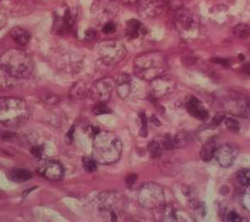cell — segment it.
Instances as JSON below:
<instances>
[{
	"label": "cell",
	"instance_id": "cell-27",
	"mask_svg": "<svg viewBox=\"0 0 250 222\" xmlns=\"http://www.w3.org/2000/svg\"><path fill=\"white\" fill-rule=\"evenodd\" d=\"M15 77L10 76L8 73L4 70L0 69V90L9 89L13 86V80Z\"/></svg>",
	"mask_w": 250,
	"mask_h": 222
},
{
	"label": "cell",
	"instance_id": "cell-12",
	"mask_svg": "<svg viewBox=\"0 0 250 222\" xmlns=\"http://www.w3.org/2000/svg\"><path fill=\"white\" fill-rule=\"evenodd\" d=\"M238 152L231 144H223L216 148L214 157L222 167H229L235 162Z\"/></svg>",
	"mask_w": 250,
	"mask_h": 222
},
{
	"label": "cell",
	"instance_id": "cell-10",
	"mask_svg": "<svg viewBox=\"0 0 250 222\" xmlns=\"http://www.w3.org/2000/svg\"><path fill=\"white\" fill-rule=\"evenodd\" d=\"M36 171L40 176L52 182H57L62 179L64 173L62 166L53 160H41L38 163Z\"/></svg>",
	"mask_w": 250,
	"mask_h": 222
},
{
	"label": "cell",
	"instance_id": "cell-9",
	"mask_svg": "<svg viewBox=\"0 0 250 222\" xmlns=\"http://www.w3.org/2000/svg\"><path fill=\"white\" fill-rule=\"evenodd\" d=\"M174 26L179 34L187 35L198 29L199 22L193 12L182 8L177 10Z\"/></svg>",
	"mask_w": 250,
	"mask_h": 222
},
{
	"label": "cell",
	"instance_id": "cell-36",
	"mask_svg": "<svg viewBox=\"0 0 250 222\" xmlns=\"http://www.w3.org/2000/svg\"><path fill=\"white\" fill-rule=\"evenodd\" d=\"M168 5L171 6V8H172V9H175V10L182 9V0H169V2H168Z\"/></svg>",
	"mask_w": 250,
	"mask_h": 222
},
{
	"label": "cell",
	"instance_id": "cell-34",
	"mask_svg": "<svg viewBox=\"0 0 250 222\" xmlns=\"http://www.w3.org/2000/svg\"><path fill=\"white\" fill-rule=\"evenodd\" d=\"M228 221L232 222H241L242 217L239 216V214L236 213L235 211H230L228 214Z\"/></svg>",
	"mask_w": 250,
	"mask_h": 222
},
{
	"label": "cell",
	"instance_id": "cell-5",
	"mask_svg": "<svg viewBox=\"0 0 250 222\" xmlns=\"http://www.w3.org/2000/svg\"><path fill=\"white\" fill-rule=\"evenodd\" d=\"M96 205L102 217L114 222L118 221L124 213L126 202L122 194L116 191H104L97 197Z\"/></svg>",
	"mask_w": 250,
	"mask_h": 222
},
{
	"label": "cell",
	"instance_id": "cell-7",
	"mask_svg": "<svg viewBox=\"0 0 250 222\" xmlns=\"http://www.w3.org/2000/svg\"><path fill=\"white\" fill-rule=\"evenodd\" d=\"M100 59L106 65L113 66L121 63L128 51L125 44L119 40H104L97 46Z\"/></svg>",
	"mask_w": 250,
	"mask_h": 222
},
{
	"label": "cell",
	"instance_id": "cell-22",
	"mask_svg": "<svg viewBox=\"0 0 250 222\" xmlns=\"http://www.w3.org/2000/svg\"><path fill=\"white\" fill-rule=\"evenodd\" d=\"M217 132H218L217 126L213 125V124L211 126H205L199 129V131L197 132V137L199 138V141L205 143L209 140L213 139V137H215Z\"/></svg>",
	"mask_w": 250,
	"mask_h": 222
},
{
	"label": "cell",
	"instance_id": "cell-38",
	"mask_svg": "<svg viewBox=\"0 0 250 222\" xmlns=\"http://www.w3.org/2000/svg\"><path fill=\"white\" fill-rule=\"evenodd\" d=\"M150 1L152 3H154L155 5L164 9H165L166 6L168 5V2H169V0H150Z\"/></svg>",
	"mask_w": 250,
	"mask_h": 222
},
{
	"label": "cell",
	"instance_id": "cell-6",
	"mask_svg": "<svg viewBox=\"0 0 250 222\" xmlns=\"http://www.w3.org/2000/svg\"><path fill=\"white\" fill-rule=\"evenodd\" d=\"M138 202L148 211L159 210L166 203L164 188L156 183H145L138 192Z\"/></svg>",
	"mask_w": 250,
	"mask_h": 222
},
{
	"label": "cell",
	"instance_id": "cell-26",
	"mask_svg": "<svg viewBox=\"0 0 250 222\" xmlns=\"http://www.w3.org/2000/svg\"><path fill=\"white\" fill-rule=\"evenodd\" d=\"M148 151L153 159H159L163 154L162 144L156 141H152L148 146Z\"/></svg>",
	"mask_w": 250,
	"mask_h": 222
},
{
	"label": "cell",
	"instance_id": "cell-3",
	"mask_svg": "<svg viewBox=\"0 0 250 222\" xmlns=\"http://www.w3.org/2000/svg\"><path fill=\"white\" fill-rule=\"evenodd\" d=\"M166 69L167 59L160 52L145 53L134 60V75L144 81H153L164 74Z\"/></svg>",
	"mask_w": 250,
	"mask_h": 222
},
{
	"label": "cell",
	"instance_id": "cell-8",
	"mask_svg": "<svg viewBox=\"0 0 250 222\" xmlns=\"http://www.w3.org/2000/svg\"><path fill=\"white\" fill-rule=\"evenodd\" d=\"M114 89L115 80L111 77H104L93 84L91 89L88 90V94L97 103H107L110 99Z\"/></svg>",
	"mask_w": 250,
	"mask_h": 222
},
{
	"label": "cell",
	"instance_id": "cell-35",
	"mask_svg": "<svg viewBox=\"0 0 250 222\" xmlns=\"http://www.w3.org/2000/svg\"><path fill=\"white\" fill-rule=\"evenodd\" d=\"M137 175L135 174H130L128 175V177H126V185H128V187L131 188L133 185L136 183Z\"/></svg>",
	"mask_w": 250,
	"mask_h": 222
},
{
	"label": "cell",
	"instance_id": "cell-14",
	"mask_svg": "<svg viewBox=\"0 0 250 222\" xmlns=\"http://www.w3.org/2000/svg\"><path fill=\"white\" fill-rule=\"evenodd\" d=\"M186 109L191 116L202 122H205L209 117V112L198 98L191 97L186 103Z\"/></svg>",
	"mask_w": 250,
	"mask_h": 222
},
{
	"label": "cell",
	"instance_id": "cell-39",
	"mask_svg": "<svg viewBox=\"0 0 250 222\" xmlns=\"http://www.w3.org/2000/svg\"><path fill=\"white\" fill-rule=\"evenodd\" d=\"M117 1H119L123 4H126V5H133V4L139 3L140 0H117Z\"/></svg>",
	"mask_w": 250,
	"mask_h": 222
},
{
	"label": "cell",
	"instance_id": "cell-25",
	"mask_svg": "<svg viewBox=\"0 0 250 222\" xmlns=\"http://www.w3.org/2000/svg\"><path fill=\"white\" fill-rule=\"evenodd\" d=\"M233 33L236 37L245 39L250 37V25L245 23H239L233 28Z\"/></svg>",
	"mask_w": 250,
	"mask_h": 222
},
{
	"label": "cell",
	"instance_id": "cell-1",
	"mask_svg": "<svg viewBox=\"0 0 250 222\" xmlns=\"http://www.w3.org/2000/svg\"><path fill=\"white\" fill-rule=\"evenodd\" d=\"M123 144L120 137L110 131H100L94 135L93 157L101 165H111L121 157Z\"/></svg>",
	"mask_w": 250,
	"mask_h": 222
},
{
	"label": "cell",
	"instance_id": "cell-20",
	"mask_svg": "<svg viewBox=\"0 0 250 222\" xmlns=\"http://www.w3.org/2000/svg\"><path fill=\"white\" fill-rule=\"evenodd\" d=\"M9 35L12 39L16 42L19 45H26L30 40L29 32L21 27H15L14 29H12L9 32Z\"/></svg>",
	"mask_w": 250,
	"mask_h": 222
},
{
	"label": "cell",
	"instance_id": "cell-30",
	"mask_svg": "<svg viewBox=\"0 0 250 222\" xmlns=\"http://www.w3.org/2000/svg\"><path fill=\"white\" fill-rule=\"evenodd\" d=\"M93 112L99 116L103 114L110 113L111 110L108 106L106 105L105 103H98V104L93 109Z\"/></svg>",
	"mask_w": 250,
	"mask_h": 222
},
{
	"label": "cell",
	"instance_id": "cell-32",
	"mask_svg": "<svg viewBox=\"0 0 250 222\" xmlns=\"http://www.w3.org/2000/svg\"><path fill=\"white\" fill-rule=\"evenodd\" d=\"M140 121H141V129H140V135L142 137H146L148 136V122L147 117L145 113L140 115Z\"/></svg>",
	"mask_w": 250,
	"mask_h": 222
},
{
	"label": "cell",
	"instance_id": "cell-41",
	"mask_svg": "<svg viewBox=\"0 0 250 222\" xmlns=\"http://www.w3.org/2000/svg\"><path fill=\"white\" fill-rule=\"evenodd\" d=\"M32 152L34 154V156L36 157H40L41 155V150L40 148H34L32 149Z\"/></svg>",
	"mask_w": 250,
	"mask_h": 222
},
{
	"label": "cell",
	"instance_id": "cell-40",
	"mask_svg": "<svg viewBox=\"0 0 250 222\" xmlns=\"http://www.w3.org/2000/svg\"><path fill=\"white\" fill-rule=\"evenodd\" d=\"M95 36H96V32L93 30V29H89V30L86 32V38H87V39H94Z\"/></svg>",
	"mask_w": 250,
	"mask_h": 222
},
{
	"label": "cell",
	"instance_id": "cell-21",
	"mask_svg": "<svg viewBox=\"0 0 250 222\" xmlns=\"http://www.w3.org/2000/svg\"><path fill=\"white\" fill-rule=\"evenodd\" d=\"M216 143L213 139L209 140L204 143L201 151H200V157L205 162H209L214 157V153L216 151Z\"/></svg>",
	"mask_w": 250,
	"mask_h": 222
},
{
	"label": "cell",
	"instance_id": "cell-15",
	"mask_svg": "<svg viewBox=\"0 0 250 222\" xmlns=\"http://www.w3.org/2000/svg\"><path fill=\"white\" fill-rule=\"evenodd\" d=\"M147 34V29L140 20L129 19L126 22L125 35L131 40L137 39L145 36Z\"/></svg>",
	"mask_w": 250,
	"mask_h": 222
},
{
	"label": "cell",
	"instance_id": "cell-19",
	"mask_svg": "<svg viewBox=\"0 0 250 222\" xmlns=\"http://www.w3.org/2000/svg\"><path fill=\"white\" fill-rule=\"evenodd\" d=\"M7 177L14 183H23L31 178L32 173L24 168H13L9 171Z\"/></svg>",
	"mask_w": 250,
	"mask_h": 222
},
{
	"label": "cell",
	"instance_id": "cell-31",
	"mask_svg": "<svg viewBox=\"0 0 250 222\" xmlns=\"http://www.w3.org/2000/svg\"><path fill=\"white\" fill-rule=\"evenodd\" d=\"M224 121H225V126L230 131H233V132H238L240 130V126L235 119L231 118V117H227V118H225Z\"/></svg>",
	"mask_w": 250,
	"mask_h": 222
},
{
	"label": "cell",
	"instance_id": "cell-11",
	"mask_svg": "<svg viewBox=\"0 0 250 222\" xmlns=\"http://www.w3.org/2000/svg\"><path fill=\"white\" fill-rule=\"evenodd\" d=\"M159 215V221L163 222H180V221H192V218L183 209L174 204H166L155 211Z\"/></svg>",
	"mask_w": 250,
	"mask_h": 222
},
{
	"label": "cell",
	"instance_id": "cell-37",
	"mask_svg": "<svg viewBox=\"0 0 250 222\" xmlns=\"http://www.w3.org/2000/svg\"><path fill=\"white\" fill-rule=\"evenodd\" d=\"M225 114L223 113V112H219V113L216 114V116L214 117V118L213 119V124L215 126H219L220 123L225 120Z\"/></svg>",
	"mask_w": 250,
	"mask_h": 222
},
{
	"label": "cell",
	"instance_id": "cell-24",
	"mask_svg": "<svg viewBox=\"0 0 250 222\" xmlns=\"http://www.w3.org/2000/svg\"><path fill=\"white\" fill-rule=\"evenodd\" d=\"M236 181L239 185L243 186H250V171L249 168H243L237 171L235 175Z\"/></svg>",
	"mask_w": 250,
	"mask_h": 222
},
{
	"label": "cell",
	"instance_id": "cell-4",
	"mask_svg": "<svg viewBox=\"0 0 250 222\" xmlns=\"http://www.w3.org/2000/svg\"><path fill=\"white\" fill-rule=\"evenodd\" d=\"M29 105L19 97H0V123L8 128H18L29 120Z\"/></svg>",
	"mask_w": 250,
	"mask_h": 222
},
{
	"label": "cell",
	"instance_id": "cell-18",
	"mask_svg": "<svg viewBox=\"0 0 250 222\" xmlns=\"http://www.w3.org/2000/svg\"><path fill=\"white\" fill-rule=\"evenodd\" d=\"M229 111L231 113L239 117H246L249 115V103L246 100L243 99L241 97L231 98L230 103H229Z\"/></svg>",
	"mask_w": 250,
	"mask_h": 222
},
{
	"label": "cell",
	"instance_id": "cell-13",
	"mask_svg": "<svg viewBox=\"0 0 250 222\" xmlns=\"http://www.w3.org/2000/svg\"><path fill=\"white\" fill-rule=\"evenodd\" d=\"M151 85L153 97L159 98L165 97L174 90L175 83L171 77L164 76L162 74L161 76L151 81Z\"/></svg>",
	"mask_w": 250,
	"mask_h": 222
},
{
	"label": "cell",
	"instance_id": "cell-23",
	"mask_svg": "<svg viewBox=\"0 0 250 222\" xmlns=\"http://www.w3.org/2000/svg\"><path fill=\"white\" fill-rule=\"evenodd\" d=\"M88 94V90L86 89L85 85L83 83H77L74 84L70 91V96L75 99H82Z\"/></svg>",
	"mask_w": 250,
	"mask_h": 222
},
{
	"label": "cell",
	"instance_id": "cell-29",
	"mask_svg": "<svg viewBox=\"0 0 250 222\" xmlns=\"http://www.w3.org/2000/svg\"><path fill=\"white\" fill-rule=\"evenodd\" d=\"M188 135L184 132L177 134L175 137H173L174 140V144H175V148H182L187 143Z\"/></svg>",
	"mask_w": 250,
	"mask_h": 222
},
{
	"label": "cell",
	"instance_id": "cell-28",
	"mask_svg": "<svg viewBox=\"0 0 250 222\" xmlns=\"http://www.w3.org/2000/svg\"><path fill=\"white\" fill-rule=\"evenodd\" d=\"M83 166L85 171L88 172H94L97 170V162L94 157H83Z\"/></svg>",
	"mask_w": 250,
	"mask_h": 222
},
{
	"label": "cell",
	"instance_id": "cell-2",
	"mask_svg": "<svg viewBox=\"0 0 250 222\" xmlns=\"http://www.w3.org/2000/svg\"><path fill=\"white\" fill-rule=\"evenodd\" d=\"M0 69L17 79L29 78L34 72V60L23 50L9 49L0 56Z\"/></svg>",
	"mask_w": 250,
	"mask_h": 222
},
{
	"label": "cell",
	"instance_id": "cell-16",
	"mask_svg": "<svg viewBox=\"0 0 250 222\" xmlns=\"http://www.w3.org/2000/svg\"><path fill=\"white\" fill-rule=\"evenodd\" d=\"M138 3V12L141 17L145 18H154L158 17L164 11V9L155 5L150 0H144L142 2L140 1Z\"/></svg>",
	"mask_w": 250,
	"mask_h": 222
},
{
	"label": "cell",
	"instance_id": "cell-33",
	"mask_svg": "<svg viewBox=\"0 0 250 222\" xmlns=\"http://www.w3.org/2000/svg\"><path fill=\"white\" fill-rule=\"evenodd\" d=\"M115 30H116V26L113 22H107L103 26V33L105 35L113 34Z\"/></svg>",
	"mask_w": 250,
	"mask_h": 222
},
{
	"label": "cell",
	"instance_id": "cell-17",
	"mask_svg": "<svg viewBox=\"0 0 250 222\" xmlns=\"http://www.w3.org/2000/svg\"><path fill=\"white\" fill-rule=\"evenodd\" d=\"M117 93L123 99H127L132 92V79L128 74H121L115 81Z\"/></svg>",
	"mask_w": 250,
	"mask_h": 222
}]
</instances>
